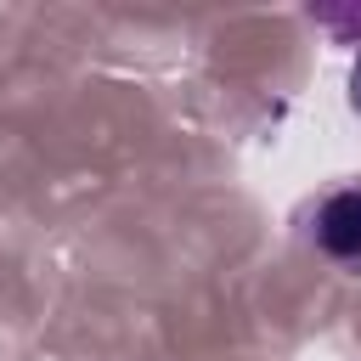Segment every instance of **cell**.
<instances>
[{"label": "cell", "instance_id": "obj_1", "mask_svg": "<svg viewBox=\"0 0 361 361\" xmlns=\"http://www.w3.org/2000/svg\"><path fill=\"white\" fill-rule=\"evenodd\" d=\"M316 243L333 259H361V192L344 186L316 209Z\"/></svg>", "mask_w": 361, "mask_h": 361}, {"label": "cell", "instance_id": "obj_2", "mask_svg": "<svg viewBox=\"0 0 361 361\" xmlns=\"http://www.w3.org/2000/svg\"><path fill=\"white\" fill-rule=\"evenodd\" d=\"M327 23H333V28H361V11H355V17H338V11H327Z\"/></svg>", "mask_w": 361, "mask_h": 361}, {"label": "cell", "instance_id": "obj_3", "mask_svg": "<svg viewBox=\"0 0 361 361\" xmlns=\"http://www.w3.org/2000/svg\"><path fill=\"white\" fill-rule=\"evenodd\" d=\"M355 107H361V68H355Z\"/></svg>", "mask_w": 361, "mask_h": 361}]
</instances>
